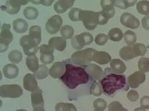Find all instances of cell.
Masks as SVG:
<instances>
[{"label":"cell","instance_id":"cell-19","mask_svg":"<svg viewBox=\"0 0 149 111\" xmlns=\"http://www.w3.org/2000/svg\"><path fill=\"white\" fill-rule=\"evenodd\" d=\"M48 45L52 46L54 49L62 52L66 48L67 40L63 37H53L49 40Z\"/></svg>","mask_w":149,"mask_h":111},{"label":"cell","instance_id":"cell-11","mask_svg":"<svg viewBox=\"0 0 149 111\" xmlns=\"http://www.w3.org/2000/svg\"><path fill=\"white\" fill-rule=\"evenodd\" d=\"M120 21L122 25L132 30L137 29L140 26L139 19L129 12L123 13L120 17Z\"/></svg>","mask_w":149,"mask_h":111},{"label":"cell","instance_id":"cell-16","mask_svg":"<svg viewBox=\"0 0 149 111\" xmlns=\"http://www.w3.org/2000/svg\"><path fill=\"white\" fill-rule=\"evenodd\" d=\"M23 87L28 91L33 92L37 90L38 83L33 74L28 73L26 74L23 78Z\"/></svg>","mask_w":149,"mask_h":111},{"label":"cell","instance_id":"cell-40","mask_svg":"<svg viewBox=\"0 0 149 111\" xmlns=\"http://www.w3.org/2000/svg\"><path fill=\"white\" fill-rule=\"evenodd\" d=\"M109 37L105 34L100 33L96 36L95 41L99 46H104L105 45L109 40Z\"/></svg>","mask_w":149,"mask_h":111},{"label":"cell","instance_id":"cell-35","mask_svg":"<svg viewBox=\"0 0 149 111\" xmlns=\"http://www.w3.org/2000/svg\"><path fill=\"white\" fill-rule=\"evenodd\" d=\"M137 1H114V6L123 10H126L133 6L137 3Z\"/></svg>","mask_w":149,"mask_h":111},{"label":"cell","instance_id":"cell-32","mask_svg":"<svg viewBox=\"0 0 149 111\" xmlns=\"http://www.w3.org/2000/svg\"><path fill=\"white\" fill-rule=\"evenodd\" d=\"M8 58L13 64H18L22 61V54L19 51L14 50L9 53Z\"/></svg>","mask_w":149,"mask_h":111},{"label":"cell","instance_id":"cell-38","mask_svg":"<svg viewBox=\"0 0 149 111\" xmlns=\"http://www.w3.org/2000/svg\"><path fill=\"white\" fill-rule=\"evenodd\" d=\"M107 102L104 99L98 98L94 101L93 106L96 110L103 111L107 108Z\"/></svg>","mask_w":149,"mask_h":111},{"label":"cell","instance_id":"cell-23","mask_svg":"<svg viewBox=\"0 0 149 111\" xmlns=\"http://www.w3.org/2000/svg\"><path fill=\"white\" fill-rule=\"evenodd\" d=\"M119 55L121 59L125 61L137 57L134 53L133 48L130 46L123 47L120 50Z\"/></svg>","mask_w":149,"mask_h":111},{"label":"cell","instance_id":"cell-10","mask_svg":"<svg viewBox=\"0 0 149 111\" xmlns=\"http://www.w3.org/2000/svg\"><path fill=\"white\" fill-rule=\"evenodd\" d=\"M30 1H7L6 4L1 6V9L10 15L16 14L22 5H26Z\"/></svg>","mask_w":149,"mask_h":111},{"label":"cell","instance_id":"cell-9","mask_svg":"<svg viewBox=\"0 0 149 111\" xmlns=\"http://www.w3.org/2000/svg\"><path fill=\"white\" fill-rule=\"evenodd\" d=\"M63 25V20L59 15H55L51 17L46 23L45 28L50 34L57 33Z\"/></svg>","mask_w":149,"mask_h":111},{"label":"cell","instance_id":"cell-30","mask_svg":"<svg viewBox=\"0 0 149 111\" xmlns=\"http://www.w3.org/2000/svg\"><path fill=\"white\" fill-rule=\"evenodd\" d=\"M124 40L126 44L129 46H134L137 41V36L134 32L129 30L125 32L124 34Z\"/></svg>","mask_w":149,"mask_h":111},{"label":"cell","instance_id":"cell-14","mask_svg":"<svg viewBox=\"0 0 149 111\" xmlns=\"http://www.w3.org/2000/svg\"><path fill=\"white\" fill-rule=\"evenodd\" d=\"M100 6L102 9L101 12L107 18L109 19L114 16V1H101Z\"/></svg>","mask_w":149,"mask_h":111},{"label":"cell","instance_id":"cell-43","mask_svg":"<svg viewBox=\"0 0 149 111\" xmlns=\"http://www.w3.org/2000/svg\"><path fill=\"white\" fill-rule=\"evenodd\" d=\"M39 47L41 54H53L55 50V49L49 45H42Z\"/></svg>","mask_w":149,"mask_h":111},{"label":"cell","instance_id":"cell-7","mask_svg":"<svg viewBox=\"0 0 149 111\" xmlns=\"http://www.w3.org/2000/svg\"><path fill=\"white\" fill-rule=\"evenodd\" d=\"M93 41V37L91 33L83 32L78 35L74 36L71 40V44L74 48L79 50L84 46L90 45Z\"/></svg>","mask_w":149,"mask_h":111},{"label":"cell","instance_id":"cell-31","mask_svg":"<svg viewBox=\"0 0 149 111\" xmlns=\"http://www.w3.org/2000/svg\"><path fill=\"white\" fill-rule=\"evenodd\" d=\"M56 111H77L76 106L72 103L60 102L55 106Z\"/></svg>","mask_w":149,"mask_h":111},{"label":"cell","instance_id":"cell-15","mask_svg":"<svg viewBox=\"0 0 149 111\" xmlns=\"http://www.w3.org/2000/svg\"><path fill=\"white\" fill-rule=\"evenodd\" d=\"M32 106L33 108H44V101L42 97V92L39 87L31 94Z\"/></svg>","mask_w":149,"mask_h":111},{"label":"cell","instance_id":"cell-22","mask_svg":"<svg viewBox=\"0 0 149 111\" xmlns=\"http://www.w3.org/2000/svg\"><path fill=\"white\" fill-rule=\"evenodd\" d=\"M110 67L113 72L118 74H123L126 69L123 61L118 59H114L110 62Z\"/></svg>","mask_w":149,"mask_h":111},{"label":"cell","instance_id":"cell-26","mask_svg":"<svg viewBox=\"0 0 149 111\" xmlns=\"http://www.w3.org/2000/svg\"><path fill=\"white\" fill-rule=\"evenodd\" d=\"M108 36L111 41H119L123 39V32L119 28H114L109 31Z\"/></svg>","mask_w":149,"mask_h":111},{"label":"cell","instance_id":"cell-34","mask_svg":"<svg viewBox=\"0 0 149 111\" xmlns=\"http://www.w3.org/2000/svg\"><path fill=\"white\" fill-rule=\"evenodd\" d=\"M74 33V30L69 25H65L62 27L60 30V34L62 37L66 39H71L72 38Z\"/></svg>","mask_w":149,"mask_h":111},{"label":"cell","instance_id":"cell-45","mask_svg":"<svg viewBox=\"0 0 149 111\" xmlns=\"http://www.w3.org/2000/svg\"><path fill=\"white\" fill-rule=\"evenodd\" d=\"M140 106L143 109H149V97L145 96L141 99Z\"/></svg>","mask_w":149,"mask_h":111},{"label":"cell","instance_id":"cell-5","mask_svg":"<svg viewBox=\"0 0 149 111\" xmlns=\"http://www.w3.org/2000/svg\"><path fill=\"white\" fill-rule=\"evenodd\" d=\"M94 50L92 48H87L76 52L70 58L72 63L74 65L81 66L88 65L92 62Z\"/></svg>","mask_w":149,"mask_h":111},{"label":"cell","instance_id":"cell-8","mask_svg":"<svg viewBox=\"0 0 149 111\" xmlns=\"http://www.w3.org/2000/svg\"><path fill=\"white\" fill-rule=\"evenodd\" d=\"M11 27V25L5 23L1 26L0 34L1 52H4L7 50L9 44L13 40V35L10 30Z\"/></svg>","mask_w":149,"mask_h":111},{"label":"cell","instance_id":"cell-28","mask_svg":"<svg viewBox=\"0 0 149 111\" xmlns=\"http://www.w3.org/2000/svg\"><path fill=\"white\" fill-rule=\"evenodd\" d=\"M49 74V71L48 68L43 65H39L38 70L33 73V75L35 78L38 80H42L48 77Z\"/></svg>","mask_w":149,"mask_h":111},{"label":"cell","instance_id":"cell-46","mask_svg":"<svg viewBox=\"0 0 149 111\" xmlns=\"http://www.w3.org/2000/svg\"><path fill=\"white\" fill-rule=\"evenodd\" d=\"M55 1L52 0V1H30V2H32L35 5H39V4H42L47 6H49L52 5V4Z\"/></svg>","mask_w":149,"mask_h":111},{"label":"cell","instance_id":"cell-41","mask_svg":"<svg viewBox=\"0 0 149 111\" xmlns=\"http://www.w3.org/2000/svg\"><path fill=\"white\" fill-rule=\"evenodd\" d=\"M40 60L43 64L48 65L53 63L54 61V56L53 54H41Z\"/></svg>","mask_w":149,"mask_h":111},{"label":"cell","instance_id":"cell-6","mask_svg":"<svg viewBox=\"0 0 149 111\" xmlns=\"http://www.w3.org/2000/svg\"><path fill=\"white\" fill-rule=\"evenodd\" d=\"M22 93L23 90L18 85H4L0 87V96L2 98H17Z\"/></svg>","mask_w":149,"mask_h":111},{"label":"cell","instance_id":"cell-13","mask_svg":"<svg viewBox=\"0 0 149 111\" xmlns=\"http://www.w3.org/2000/svg\"><path fill=\"white\" fill-rule=\"evenodd\" d=\"M146 81V75L144 72H135L127 77V81L129 86L132 88H136Z\"/></svg>","mask_w":149,"mask_h":111},{"label":"cell","instance_id":"cell-50","mask_svg":"<svg viewBox=\"0 0 149 111\" xmlns=\"http://www.w3.org/2000/svg\"><path fill=\"white\" fill-rule=\"evenodd\" d=\"M94 111H98V110H95Z\"/></svg>","mask_w":149,"mask_h":111},{"label":"cell","instance_id":"cell-44","mask_svg":"<svg viewBox=\"0 0 149 111\" xmlns=\"http://www.w3.org/2000/svg\"><path fill=\"white\" fill-rule=\"evenodd\" d=\"M128 99L132 102H136L139 98L138 92L134 90H131L127 94Z\"/></svg>","mask_w":149,"mask_h":111},{"label":"cell","instance_id":"cell-4","mask_svg":"<svg viewBox=\"0 0 149 111\" xmlns=\"http://www.w3.org/2000/svg\"><path fill=\"white\" fill-rule=\"evenodd\" d=\"M79 21H82L87 30H93L98 25H100V14L90 10H80L79 15Z\"/></svg>","mask_w":149,"mask_h":111},{"label":"cell","instance_id":"cell-21","mask_svg":"<svg viewBox=\"0 0 149 111\" xmlns=\"http://www.w3.org/2000/svg\"><path fill=\"white\" fill-rule=\"evenodd\" d=\"M74 1H58L54 6L55 10L58 13H63L72 6Z\"/></svg>","mask_w":149,"mask_h":111},{"label":"cell","instance_id":"cell-17","mask_svg":"<svg viewBox=\"0 0 149 111\" xmlns=\"http://www.w3.org/2000/svg\"><path fill=\"white\" fill-rule=\"evenodd\" d=\"M111 57L109 53L105 52L98 51L94 50L92 57V61L96 62L99 65L108 64L111 61Z\"/></svg>","mask_w":149,"mask_h":111},{"label":"cell","instance_id":"cell-3","mask_svg":"<svg viewBox=\"0 0 149 111\" xmlns=\"http://www.w3.org/2000/svg\"><path fill=\"white\" fill-rule=\"evenodd\" d=\"M41 41V29L38 26H32L29 30V35L22 37L20 39V46L24 53L30 57L35 55L39 50L38 46Z\"/></svg>","mask_w":149,"mask_h":111},{"label":"cell","instance_id":"cell-20","mask_svg":"<svg viewBox=\"0 0 149 111\" xmlns=\"http://www.w3.org/2000/svg\"><path fill=\"white\" fill-rule=\"evenodd\" d=\"M4 76L8 79L16 78L19 73V69L16 65L12 64L6 65L3 68Z\"/></svg>","mask_w":149,"mask_h":111},{"label":"cell","instance_id":"cell-33","mask_svg":"<svg viewBox=\"0 0 149 111\" xmlns=\"http://www.w3.org/2000/svg\"><path fill=\"white\" fill-rule=\"evenodd\" d=\"M133 50L136 56H143L147 52V47L144 44L137 43L133 46Z\"/></svg>","mask_w":149,"mask_h":111},{"label":"cell","instance_id":"cell-27","mask_svg":"<svg viewBox=\"0 0 149 111\" xmlns=\"http://www.w3.org/2000/svg\"><path fill=\"white\" fill-rule=\"evenodd\" d=\"M23 14L27 19L36 20L39 15L38 10L33 7H27L23 11Z\"/></svg>","mask_w":149,"mask_h":111},{"label":"cell","instance_id":"cell-2","mask_svg":"<svg viewBox=\"0 0 149 111\" xmlns=\"http://www.w3.org/2000/svg\"><path fill=\"white\" fill-rule=\"evenodd\" d=\"M99 82L102 86L104 94L110 97H113L119 92L129 89L125 75L116 74L110 68H105L103 77Z\"/></svg>","mask_w":149,"mask_h":111},{"label":"cell","instance_id":"cell-48","mask_svg":"<svg viewBox=\"0 0 149 111\" xmlns=\"http://www.w3.org/2000/svg\"><path fill=\"white\" fill-rule=\"evenodd\" d=\"M33 111H46L44 108H33Z\"/></svg>","mask_w":149,"mask_h":111},{"label":"cell","instance_id":"cell-24","mask_svg":"<svg viewBox=\"0 0 149 111\" xmlns=\"http://www.w3.org/2000/svg\"><path fill=\"white\" fill-rule=\"evenodd\" d=\"M13 28L17 33H23L28 30V23L25 20L18 18L13 22Z\"/></svg>","mask_w":149,"mask_h":111},{"label":"cell","instance_id":"cell-12","mask_svg":"<svg viewBox=\"0 0 149 111\" xmlns=\"http://www.w3.org/2000/svg\"><path fill=\"white\" fill-rule=\"evenodd\" d=\"M86 72L94 81H99L102 79L104 72L100 67L94 64H90L85 66Z\"/></svg>","mask_w":149,"mask_h":111},{"label":"cell","instance_id":"cell-25","mask_svg":"<svg viewBox=\"0 0 149 111\" xmlns=\"http://www.w3.org/2000/svg\"><path fill=\"white\" fill-rule=\"evenodd\" d=\"M38 60L36 55L28 57L26 58V65L29 70L33 73L38 70L39 65Z\"/></svg>","mask_w":149,"mask_h":111},{"label":"cell","instance_id":"cell-36","mask_svg":"<svg viewBox=\"0 0 149 111\" xmlns=\"http://www.w3.org/2000/svg\"><path fill=\"white\" fill-rule=\"evenodd\" d=\"M138 68L141 72H149V58L144 57L140 58L138 62Z\"/></svg>","mask_w":149,"mask_h":111},{"label":"cell","instance_id":"cell-42","mask_svg":"<svg viewBox=\"0 0 149 111\" xmlns=\"http://www.w3.org/2000/svg\"><path fill=\"white\" fill-rule=\"evenodd\" d=\"M81 9L77 8H74L71 9L68 13L69 18L72 21H79V15Z\"/></svg>","mask_w":149,"mask_h":111},{"label":"cell","instance_id":"cell-47","mask_svg":"<svg viewBox=\"0 0 149 111\" xmlns=\"http://www.w3.org/2000/svg\"><path fill=\"white\" fill-rule=\"evenodd\" d=\"M141 25L143 28L149 31V15L143 17L141 20Z\"/></svg>","mask_w":149,"mask_h":111},{"label":"cell","instance_id":"cell-39","mask_svg":"<svg viewBox=\"0 0 149 111\" xmlns=\"http://www.w3.org/2000/svg\"><path fill=\"white\" fill-rule=\"evenodd\" d=\"M108 108L109 111H129L118 101L112 102L108 105Z\"/></svg>","mask_w":149,"mask_h":111},{"label":"cell","instance_id":"cell-18","mask_svg":"<svg viewBox=\"0 0 149 111\" xmlns=\"http://www.w3.org/2000/svg\"><path fill=\"white\" fill-rule=\"evenodd\" d=\"M65 65L63 62H56L49 70V74L52 78H59L65 72Z\"/></svg>","mask_w":149,"mask_h":111},{"label":"cell","instance_id":"cell-29","mask_svg":"<svg viewBox=\"0 0 149 111\" xmlns=\"http://www.w3.org/2000/svg\"><path fill=\"white\" fill-rule=\"evenodd\" d=\"M138 12L141 14L148 16L149 15V1H139L136 6Z\"/></svg>","mask_w":149,"mask_h":111},{"label":"cell","instance_id":"cell-49","mask_svg":"<svg viewBox=\"0 0 149 111\" xmlns=\"http://www.w3.org/2000/svg\"><path fill=\"white\" fill-rule=\"evenodd\" d=\"M16 111H27L25 109H20V110H17Z\"/></svg>","mask_w":149,"mask_h":111},{"label":"cell","instance_id":"cell-1","mask_svg":"<svg viewBox=\"0 0 149 111\" xmlns=\"http://www.w3.org/2000/svg\"><path fill=\"white\" fill-rule=\"evenodd\" d=\"M62 62L65 71L59 79L70 89L69 99L77 100L81 95L90 94V87L95 81L86 72L85 66L74 65L70 58Z\"/></svg>","mask_w":149,"mask_h":111},{"label":"cell","instance_id":"cell-51","mask_svg":"<svg viewBox=\"0 0 149 111\" xmlns=\"http://www.w3.org/2000/svg\"><path fill=\"white\" fill-rule=\"evenodd\" d=\"M147 48H149V45H148V46H147Z\"/></svg>","mask_w":149,"mask_h":111},{"label":"cell","instance_id":"cell-37","mask_svg":"<svg viewBox=\"0 0 149 111\" xmlns=\"http://www.w3.org/2000/svg\"><path fill=\"white\" fill-rule=\"evenodd\" d=\"M103 92L102 87L100 83L95 81L90 87V94L96 97H99L102 94Z\"/></svg>","mask_w":149,"mask_h":111}]
</instances>
